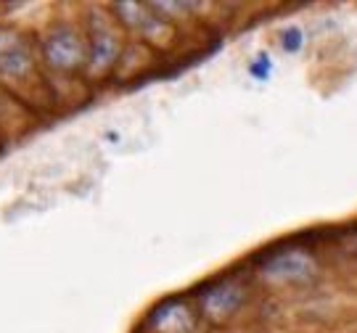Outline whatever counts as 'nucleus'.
<instances>
[{
  "label": "nucleus",
  "mask_w": 357,
  "mask_h": 333,
  "mask_svg": "<svg viewBox=\"0 0 357 333\" xmlns=\"http://www.w3.org/2000/svg\"><path fill=\"white\" fill-rule=\"evenodd\" d=\"M122 51V40L112 26V16L101 8L90 11V38H88V69L93 75H101L112 69Z\"/></svg>",
  "instance_id": "f257e3e1"
},
{
  "label": "nucleus",
  "mask_w": 357,
  "mask_h": 333,
  "mask_svg": "<svg viewBox=\"0 0 357 333\" xmlns=\"http://www.w3.org/2000/svg\"><path fill=\"white\" fill-rule=\"evenodd\" d=\"M43 53L45 61L59 69V72H75L77 66H82L88 61V42L82 40V35L75 26L59 24L53 26L51 32L43 40Z\"/></svg>",
  "instance_id": "f03ea898"
},
{
  "label": "nucleus",
  "mask_w": 357,
  "mask_h": 333,
  "mask_svg": "<svg viewBox=\"0 0 357 333\" xmlns=\"http://www.w3.org/2000/svg\"><path fill=\"white\" fill-rule=\"evenodd\" d=\"M315 270H318V262L310 251L289 249V251L270 256L262 272L268 275L270 281H307V278L315 275Z\"/></svg>",
  "instance_id": "7ed1b4c3"
},
{
  "label": "nucleus",
  "mask_w": 357,
  "mask_h": 333,
  "mask_svg": "<svg viewBox=\"0 0 357 333\" xmlns=\"http://www.w3.org/2000/svg\"><path fill=\"white\" fill-rule=\"evenodd\" d=\"M241 299H243L241 283L222 281V283H217V286H212V288L202 296V309H204L209 318L220 320V318L233 315V312L238 309V304H241Z\"/></svg>",
  "instance_id": "20e7f679"
},
{
  "label": "nucleus",
  "mask_w": 357,
  "mask_h": 333,
  "mask_svg": "<svg viewBox=\"0 0 357 333\" xmlns=\"http://www.w3.org/2000/svg\"><path fill=\"white\" fill-rule=\"evenodd\" d=\"M112 13L122 24H128L130 29H138V32H146V35H153L165 22L149 3H128V0H122V3L112 6Z\"/></svg>",
  "instance_id": "39448f33"
},
{
  "label": "nucleus",
  "mask_w": 357,
  "mask_h": 333,
  "mask_svg": "<svg viewBox=\"0 0 357 333\" xmlns=\"http://www.w3.org/2000/svg\"><path fill=\"white\" fill-rule=\"evenodd\" d=\"M29 69H32V51L24 40H19L0 56V75L6 77H24Z\"/></svg>",
  "instance_id": "423d86ee"
},
{
  "label": "nucleus",
  "mask_w": 357,
  "mask_h": 333,
  "mask_svg": "<svg viewBox=\"0 0 357 333\" xmlns=\"http://www.w3.org/2000/svg\"><path fill=\"white\" fill-rule=\"evenodd\" d=\"M153 11L159 13L162 19L165 16H180V13H188L196 8V3H188V0H183V3H172V0H159V3H149Z\"/></svg>",
  "instance_id": "0eeeda50"
},
{
  "label": "nucleus",
  "mask_w": 357,
  "mask_h": 333,
  "mask_svg": "<svg viewBox=\"0 0 357 333\" xmlns=\"http://www.w3.org/2000/svg\"><path fill=\"white\" fill-rule=\"evenodd\" d=\"M19 40H22V38H19V35H16L13 29H0V56L8 51L11 45H16Z\"/></svg>",
  "instance_id": "6e6552de"
}]
</instances>
